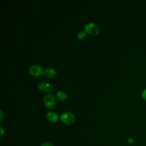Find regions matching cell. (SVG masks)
<instances>
[{"label":"cell","mask_w":146,"mask_h":146,"mask_svg":"<svg viewBox=\"0 0 146 146\" xmlns=\"http://www.w3.org/2000/svg\"><path fill=\"white\" fill-rule=\"evenodd\" d=\"M5 134V132L4 130L3 129V128L2 127V126H1V137H2V136H3V135Z\"/></svg>","instance_id":"cell-13"},{"label":"cell","mask_w":146,"mask_h":146,"mask_svg":"<svg viewBox=\"0 0 146 146\" xmlns=\"http://www.w3.org/2000/svg\"><path fill=\"white\" fill-rule=\"evenodd\" d=\"M127 143L129 144H132L135 143V140L133 138H132V137H129L128 139L127 140Z\"/></svg>","instance_id":"cell-11"},{"label":"cell","mask_w":146,"mask_h":146,"mask_svg":"<svg viewBox=\"0 0 146 146\" xmlns=\"http://www.w3.org/2000/svg\"><path fill=\"white\" fill-rule=\"evenodd\" d=\"M43 102L47 108H52L55 106V100L54 96L51 94H48L46 95L43 98Z\"/></svg>","instance_id":"cell-3"},{"label":"cell","mask_w":146,"mask_h":146,"mask_svg":"<svg viewBox=\"0 0 146 146\" xmlns=\"http://www.w3.org/2000/svg\"><path fill=\"white\" fill-rule=\"evenodd\" d=\"M30 74L33 76H38L43 74L42 67L38 64H34L30 66L29 68Z\"/></svg>","instance_id":"cell-4"},{"label":"cell","mask_w":146,"mask_h":146,"mask_svg":"<svg viewBox=\"0 0 146 146\" xmlns=\"http://www.w3.org/2000/svg\"><path fill=\"white\" fill-rule=\"evenodd\" d=\"M45 75L48 78H53L56 74V70L52 67H48L44 71Z\"/></svg>","instance_id":"cell-7"},{"label":"cell","mask_w":146,"mask_h":146,"mask_svg":"<svg viewBox=\"0 0 146 146\" xmlns=\"http://www.w3.org/2000/svg\"><path fill=\"white\" fill-rule=\"evenodd\" d=\"M60 119L61 121L64 124H71L74 122L75 117L72 113L66 111L62 113V114L60 116Z\"/></svg>","instance_id":"cell-1"},{"label":"cell","mask_w":146,"mask_h":146,"mask_svg":"<svg viewBox=\"0 0 146 146\" xmlns=\"http://www.w3.org/2000/svg\"><path fill=\"white\" fill-rule=\"evenodd\" d=\"M46 117L48 121L51 123H55L58 119V115L56 112L54 111H50L47 112L46 115Z\"/></svg>","instance_id":"cell-6"},{"label":"cell","mask_w":146,"mask_h":146,"mask_svg":"<svg viewBox=\"0 0 146 146\" xmlns=\"http://www.w3.org/2000/svg\"><path fill=\"white\" fill-rule=\"evenodd\" d=\"M84 29L86 33L91 35H96L99 31V26L94 22L87 23L85 24Z\"/></svg>","instance_id":"cell-2"},{"label":"cell","mask_w":146,"mask_h":146,"mask_svg":"<svg viewBox=\"0 0 146 146\" xmlns=\"http://www.w3.org/2000/svg\"><path fill=\"white\" fill-rule=\"evenodd\" d=\"M37 87L40 91L44 92H50L53 88L52 85L51 83L45 82H40L38 83Z\"/></svg>","instance_id":"cell-5"},{"label":"cell","mask_w":146,"mask_h":146,"mask_svg":"<svg viewBox=\"0 0 146 146\" xmlns=\"http://www.w3.org/2000/svg\"><path fill=\"white\" fill-rule=\"evenodd\" d=\"M141 97L144 100H146V88L144 89L142 91V92H141Z\"/></svg>","instance_id":"cell-10"},{"label":"cell","mask_w":146,"mask_h":146,"mask_svg":"<svg viewBox=\"0 0 146 146\" xmlns=\"http://www.w3.org/2000/svg\"><path fill=\"white\" fill-rule=\"evenodd\" d=\"M0 116H1V121H2L3 118V113L2 110H0Z\"/></svg>","instance_id":"cell-14"},{"label":"cell","mask_w":146,"mask_h":146,"mask_svg":"<svg viewBox=\"0 0 146 146\" xmlns=\"http://www.w3.org/2000/svg\"><path fill=\"white\" fill-rule=\"evenodd\" d=\"M56 96L60 100H64L67 98V94L63 91H58L56 92Z\"/></svg>","instance_id":"cell-8"},{"label":"cell","mask_w":146,"mask_h":146,"mask_svg":"<svg viewBox=\"0 0 146 146\" xmlns=\"http://www.w3.org/2000/svg\"><path fill=\"white\" fill-rule=\"evenodd\" d=\"M40 146H53V145L50 142H45L43 143Z\"/></svg>","instance_id":"cell-12"},{"label":"cell","mask_w":146,"mask_h":146,"mask_svg":"<svg viewBox=\"0 0 146 146\" xmlns=\"http://www.w3.org/2000/svg\"><path fill=\"white\" fill-rule=\"evenodd\" d=\"M86 31H82V30H80L77 33V38L79 39H83L86 38Z\"/></svg>","instance_id":"cell-9"}]
</instances>
